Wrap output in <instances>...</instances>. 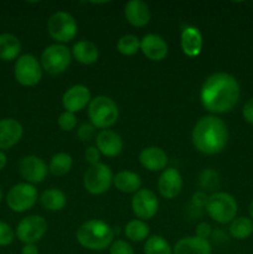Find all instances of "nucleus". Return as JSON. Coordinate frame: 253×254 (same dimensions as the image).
Masks as SVG:
<instances>
[{
  "mask_svg": "<svg viewBox=\"0 0 253 254\" xmlns=\"http://www.w3.org/2000/svg\"><path fill=\"white\" fill-rule=\"evenodd\" d=\"M241 96V87L236 77L226 72L213 73L203 82L200 99L203 108L211 113L232 111Z\"/></svg>",
  "mask_w": 253,
  "mask_h": 254,
  "instance_id": "nucleus-1",
  "label": "nucleus"
},
{
  "mask_svg": "<svg viewBox=\"0 0 253 254\" xmlns=\"http://www.w3.org/2000/svg\"><path fill=\"white\" fill-rule=\"evenodd\" d=\"M228 129L222 119L206 116L198 119L192 130L193 146L205 155L221 153L227 145Z\"/></svg>",
  "mask_w": 253,
  "mask_h": 254,
  "instance_id": "nucleus-2",
  "label": "nucleus"
},
{
  "mask_svg": "<svg viewBox=\"0 0 253 254\" xmlns=\"http://www.w3.org/2000/svg\"><path fill=\"white\" fill-rule=\"evenodd\" d=\"M76 238L83 248L89 251H103L113 243L114 232L104 221L89 220L79 226Z\"/></svg>",
  "mask_w": 253,
  "mask_h": 254,
  "instance_id": "nucleus-3",
  "label": "nucleus"
},
{
  "mask_svg": "<svg viewBox=\"0 0 253 254\" xmlns=\"http://www.w3.org/2000/svg\"><path fill=\"white\" fill-rule=\"evenodd\" d=\"M88 117L96 128L106 129L117 123L119 109L112 98L107 96H97L89 102Z\"/></svg>",
  "mask_w": 253,
  "mask_h": 254,
  "instance_id": "nucleus-4",
  "label": "nucleus"
},
{
  "mask_svg": "<svg viewBox=\"0 0 253 254\" xmlns=\"http://www.w3.org/2000/svg\"><path fill=\"white\" fill-rule=\"evenodd\" d=\"M237 201L227 192L212 193L206 203L208 216L221 225L232 222L237 215Z\"/></svg>",
  "mask_w": 253,
  "mask_h": 254,
  "instance_id": "nucleus-5",
  "label": "nucleus"
},
{
  "mask_svg": "<svg viewBox=\"0 0 253 254\" xmlns=\"http://www.w3.org/2000/svg\"><path fill=\"white\" fill-rule=\"evenodd\" d=\"M47 31L50 36L60 42H69L76 37L78 26L71 14L57 11L50 16L47 21Z\"/></svg>",
  "mask_w": 253,
  "mask_h": 254,
  "instance_id": "nucleus-6",
  "label": "nucleus"
},
{
  "mask_svg": "<svg viewBox=\"0 0 253 254\" xmlns=\"http://www.w3.org/2000/svg\"><path fill=\"white\" fill-rule=\"evenodd\" d=\"M71 51L64 45H50L41 54L42 67L51 74L63 73L71 64Z\"/></svg>",
  "mask_w": 253,
  "mask_h": 254,
  "instance_id": "nucleus-7",
  "label": "nucleus"
},
{
  "mask_svg": "<svg viewBox=\"0 0 253 254\" xmlns=\"http://www.w3.org/2000/svg\"><path fill=\"white\" fill-rule=\"evenodd\" d=\"M113 183V174L106 164L98 163L91 165L84 173L83 186L92 195H102L107 192Z\"/></svg>",
  "mask_w": 253,
  "mask_h": 254,
  "instance_id": "nucleus-8",
  "label": "nucleus"
},
{
  "mask_svg": "<svg viewBox=\"0 0 253 254\" xmlns=\"http://www.w3.org/2000/svg\"><path fill=\"white\" fill-rule=\"evenodd\" d=\"M14 76L17 83H20L21 86H36L41 81L42 77L41 64L34 55H22L15 62Z\"/></svg>",
  "mask_w": 253,
  "mask_h": 254,
  "instance_id": "nucleus-9",
  "label": "nucleus"
},
{
  "mask_svg": "<svg viewBox=\"0 0 253 254\" xmlns=\"http://www.w3.org/2000/svg\"><path fill=\"white\" fill-rule=\"evenodd\" d=\"M37 201V190L34 185L20 183L12 186L6 195V203L14 212H26Z\"/></svg>",
  "mask_w": 253,
  "mask_h": 254,
  "instance_id": "nucleus-10",
  "label": "nucleus"
},
{
  "mask_svg": "<svg viewBox=\"0 0 253 254\" xmlns=\"http://www.w3.org/2000/svg\"><path fill=\"white\" fill-rule=\"evenodd\" d=\"M47 232V222L42 216L31 215L22 218L16 227V236L25 245H35Z\"/></svg>",
  "mask_w": 253,
  "mask_h": 254,
  "instance_id": "nucleus-11",
  "label": "nucleus"
},
{
  "mask_svg": "<svg viewBox=\"0 0 253 254\" xmlns=\"http://www.w3.org/2000/svg\"><path fill=\"white\" fill-rule=\"evenodd\" d=\"M131 208L134 215L141 221L151 220L156 215L159 208V200L153 191L141 189L134 193L131 198Z\"/></svg>",
  "mask_w": 253,
  "mask_h": 254,
  "instance_id": "nucleus-12",
  "label": "nucleus"
},
{
  "mask_svg": "<svg viewBox=\"0 0 253 254\" xmlns=\"http://www.w3.org/2000/svg\"><path fill=\"white\" fill-rule=\"evenodd\" d=\"M20 175L27 184H40L46 179L47 165L41 158L36 155H27L20 160Z\"/></svg>",
  "mask_w": 253,
  "mask_h": 254,
  "instance_id": "nucleus-13",
  "label": "nucleus"
},
{
  "mask_svg": "<svg viewBox=\"0 0 253 254\" xmlns=\"http://www.w3.org/2000/svg\"><path fill=\"white\" fill-rule=\"evenodd\" d=\"M91 102V92L83 84H76L67 89L62 96V104L66 112L76 113L82 111Z\"/></svg>",
  "mask_w": 253,
  "mask_h": 254,
  "instance_id": "nucleus-14",
  "label": "nucleus"
},
{
  "mask_svg": "<svg viewBox=\"0 0 253 254\" xmlns=\"http://www.w3.org/2000/svg\"><path fill=\"white\" fill-rule=\"evenodd\" d=\"M183 176L176 169L168 168L161 173L158 180V190L164 198H175L183 189Z\"/></svg>",
  "mask_w": 253,
  "mask_h": 254,
  "instance_id": "nucleus-15",
  "label": "nucleus"
},
{
  "mask_svg": "<svg viewBox=\"0 0 253 254\" xmlns=\"http://www.w3.org/2000/svg\"><path fill=\"white\" fill-rule=\"evenodd\" d=\"M24 129L20 122L12 118L0 119V149L6 150L16 145L21 139Z\"/></svg>",
  "mask_w": 253,
  "mask_h": 254,
  "instance_id": "nucleus-16",
  "label": "nucleus"
},
{
  "mask_svg": "<svg viewBox=\"0 0 253 254\" xmlns=\"http://www.w3.org/2000/svg\"><path fill=\"white\" fill-rule=\"evenodd\" d=\"M140 50L151 61H161L168 55V44L156 34H148L140 40Z\"/></svg>",
  "mask_w": 253,
  "mask_h": 254,
  "instance_id": "nucleus-17",
  "label": "nucleus"
},
{
  "mask_svg": "<svg viewBox=\"0 0 253 254\" xmlns=\"http://www.w3.org/2000/svg\"><path fill=\"white\" fill-rule=\"evenodd\" d=\"M96 144L99 153L109 156V158L118 156L123 150V140H122L121 135L117 134L116 131L108 130V129L97 134Z\"/></svg>",
  "mask_w": 253,
  "mask_h": 254,
  "instance_id": "nucleus-18",
  "label": "nucleus"
},
{
  "mask_svg": "<svg viewBox=\"0 0 253 254\" xmlns=\"http://www.w3.org/2000/svg\"><path fill=\"white\" fill-rule=\"evenodd\" d=\"M126 19L131 26L143 27L150 21V10L141 0H130L124 6Z\"/></svg>",
  "mask_w": 253,
  "mask_h": 254,
  "instance_id": "nucleus-19",
  "label": "nucleus"
},
{
  "mask_svg": "<svg viewBox=\"0 0 253 254\" xmlns=\"http://www.w3.org/2000/svg\"><path fill=\"white\" fill-rule=\"evenodd\" d=\"M139 161L146 170L154 171V173L164 171L168 164V155L159 146H149V148L143 149L139 154Z\"/></svg>",
  "mask_w": 253,
  "mask_h": 254,
  "instance_id": "nucleus-20",
  "label": "nucleus"
},
{
  "mask_svg": "<svg viewBox=\"0 0 253 254\" xmlns=\"http://www.w3.org/2000/svg\"><path fill=\"white\" fill-rule=\"evenodd\" d=\"M212 248L207 240L193 236L178 241L174 247L173 254H211Z\"/></svg>",
  "mask_w": 253,
  "mask_h": 254,
  "instance_id": "nucleus-21",
  "label": "nucleus"
},
{
  "mask_svg": "<svg viewBox=\"0 0 253 254\" xmlns=\"http://www.w3.org/2000/svg\"><path fill=\"white\" fill-rule=\"evenodd\" d=\"M203 40L200 30L195 26H186L181 32V49L189 57H196L202 50Z\"/></svg>",
  "mask_w": 253,
  "mask_h": 254,
  "instance_id": "nucleus-22",
  "label": "nucleus"
},
{
  "mask_svg": "<svg viewBox=\"0 0 253 254\" xmlns=\"http://www.w3.org/2000/svg\"><path fill=\"white\" fill-rule=\"evenodd\" d=\"M72 55L82 64H92L97 62L99 56L98 47L88 40H81L72 47Z\"/></svg>",
  "mask_w": 253,
  "mask_h": 254,
  "instance_id": "nucleus-23",
  "label": "nucleus"
},
{
  "mask_svg": "<svg viewBox=\"0 0 253 254\" xmlns=\"http://www.w3.org/2000/svg\"><path fill=\"white\" fill-rule=\"evenodd\" d=\"M113 184L121 192L135 193L140 190L141 179L133 171L123 170L113 176Z\"/></svg>",
  "mask_w": 253,
  "mask_h": 254,
  "instance_id": "nucleus-24",
  "label": "nucleus"
},
{
  "mask_svg": "<svg viewBox=\"0 0 253 254\" xmlns=\"http://www.w3.org/2000/svg\"><path fill=\"white\" fill-rule=\"evenodd\" d=\"M20 52H21V42L15 35H0V60L12 61V60L17 59Z\"/></svg>",
  "mask_w": 253,
  "mask_h": 254,
  "instance_id": "nucleus-25",
  "label": "nucleus"
},
{
  "mask_svg": "<svg viewBox=\"0 0 253 254\" xmlns=\"http://www.w3.org/2000/svg\"><path fill=\"white\" fill-rule=\"evenodd\" d=\"M40 202H41L42 207L55 212V211H61L66 206L67 198L63 191L59 190V189H49L42 192Z\"/></svg>",
  "mask_w": 253,
  "mask_h": 254,
  "instance_id": "nucleus-26",
  "label": "nucleus"
},
{
  "mask_svg": "<svg viewBox=\"0 0 253 254\" xmlns=\"http://www.w3.org/2000/svg\"><path fill=\"white\" fill-rule=\"evenodd\" d=\"M72 156L67 153H57L50 160L49 170L55 176H63L72 169Z\"/></svg>",
  "mask_w": 253,
  "mask_h": 254,
  "instance_id": "nucleus-27",
  "label": "nucleus"
},
{
  "mask_svg": "<svg viewBox=\"0 0 253 254\" xmlns=\"http://www.w3.org/2000/svg\"><path fill=\"white\" fill-rule=\"evenodd\" d=\"M230 233L236 240H246L253 235V221L247 217H238L231 222Z\"/></svg>",
  "mask_w": 253,
  "mask_h": 254,
  "instance_id": "nucleus-28",
  "label": "nucleus"
},
{
  "mask_svg": "<svg viewBox=\"0 0 253 254\" xmlns=\"http://www.w3.org/2000/svg\"><path fill=\"white\" fill-rule=\"evenodd\" d=\"M126 236L133 242H141L149 236V226L141 220H131L126 226Z\"/></svg>",
  "mask_w": 253,
  "mask_h": 254,
  "instance_id": "nucleus-29",
  "label": "nucleus"
},
{
  "mask_svg": "<svg viewBox=\"0 0 253 254\" xmlns=\"http://www.w3.org/2000/svg\"><path fill=\"white\" fill-rule=\"evenodd\" d=\"M144 254H173L170 245L161 236H151L144 245Z\"/></svg>",
  "mask_w": 253,
  "mask_h": 254,
  "instance_id": "nucleus-30",
  "label": "nucleus"
},
{
  "mask_svg": "<svg viewBox=\"0 0 253 254\" xmlns=\"http://www.w3.org/2000/svg\"><path fill=\"white\" fill-rule=\"evenodd\" d=\"M117 50L124 56H133L140 50V41L134 35H124L118 40Z\"/></svg>",
  "mask_w": 253,
  "mask_h": 254,
  "instance_id": "nucleus-31",
  "label": "nucleus"
},
{
  "mask_svg": "<svg viewBox=\"0 0 253 254\" xmlns=\"http://www.w3.org/2000/svg\"><path fill=\"white\" fill-rule=\"evenodd\" d=\"M198 183H200L201 188L205 189V190L213 191L220 186V176L215 170L207 169V170H203L200 174Z\"/></svg>",
  "mask_w": 253,
  "mask_h": 254,
  "instance_id": "nucleus-32",
  "label": "nucleus"
},
{
  "mask_svg": "<svg viewBox=\"0 0 253 254\" xmlns=\"http://www.w3.org/2000/svg\"><path fill=\"white\" fill-rule=\"evenodd\" d=\"M57 123H59V127L64 131H71L72 129H74L77 124V118L74 116V113H71V112H62L60 114L59 119H57Z\"/></svg>",
  "mask_w": 253,
  "mask_h": 254,
  "instance_id": "nucleus-33",
  "label": "nucleus"
},
{
  "mask_svg": "<svg viewBox=\"0 0 253 254\" xmlns=\"http://www.w3.org/2000/svg\"><path fill=\"white\" fill-rule=\"evenodd\" d=\"M14 231L4 221H0V247H6L14 241Z\"/></svg>",
  "mask_w": 253,
  "mask_h": 254,
  "instance_id": "nucleus-34",
  "label": "nucleus"
},
{
  "mask_svg": "<svg viewBox=\"0 0 253 254\" xmlns=\"http://www.w3.org/2000/svg\"><path fill=\"white\" fill-rule=\"evenodd\" d=\"M109 254H135L133 247L126 241L118 240L113 242L109 248Z\"/></svg>",
  "mask_w": 253,
  "mask_h": 254,
  "instance_id": "nucleus-35",
  "label": "nucleus"
},
{
  "mask_svg": "<svg viewBox=\"0 0 253 254\" xmlns=\"http://www.w3.org/2000/svg\"><path fill=\"white\" fill-rule=\"evenodd\" d=\"M94 129H96V127H94L93 124L84 123L78 128L77 135H78V138L81 139V140H89V139L93 138Z\"/></svg>",
  "mask_w": 253,
  "mask_h": 254,
  "instance_id": "nucleus-36",
  "label": "nucleus"
},
{
  "mask_svg": "<svg viewBox=\"0 0 253 254\" xmlns=\"http://www.w3.org/2000/svg\"><path fill=\"white\" fill-rule=\"evenodd\" d=\"M99 156H101V153H99L98 149L94 148V146H89V148L84 151V159H86V161L89 165H96V164H98Z\"/></svg>",
  "mask_w": 253,
  "mask_h": 254,
  "instance_id": "nucleus-37",
  "label": "nucleus"
},
{
  "mask_svg": "<svg viewBox=\"0 0 253 254\" xmlns=\"http://www.w3.org/2000/svg\"><path fill=\"white\" fill-rule=\"evenodd\" d=\"M242 116L247 123L253 126V98H251L250 101L246 102V104L243 106L242 109Z\"/></svg>",
  "mask_w": 253,
  "mask_h": 254,
  "instance_id": "nucleus-38",
  "label": "nucleus"
},
{
  "mask_svg": "<svg viewBox=\"0 0 253 254\" xmlns=\"http://www.w3.org/2000/svg\"><path fill=\"white\" fill-rule=\"evenodd\" d=\"M211 232H212V228H211V226L206 222L200 223V225H197V227H196V236L200 238H203V240H207L211 236Z\"/></svg>",
  "mask_w": 253,
  "mask_h": 254,
  "instance_id": "nucleus-39",
  "label": "nucleus"
},
{
  "mask_svg": "<svg viewBox=\"0 0 253 254\" xmlns=\"http://www.w3.org/2000/svg\"><path fill=\"white\" fill-rule=\"evenodd\" d=\"M208 197L203 192L198 191V192L193 193L192 196V203L196 206V207H202V206H206L207 203Z\"/></svg>",
  "mask_w": 253,
  "mask_h": 254,
  "instance_id": "nucleus-40",
  "label": "nucleus"
},
{
  "mask_svg": "<svg viewBox=\"0 0 253 254\" xmlns=\"http://www.w3.org/2000/svg\"><path fill=\"white\" fill-rule=\"evenodd\" d=\"M21 254H39V248L35 245H25L21 250Z\"/></svg>",
  "mask_w": 253,
  "mask_h": 254,
  "instance_id": "nucleus-41",
  "label": "nucleus"
},
{
  "mask_svg": "<svg viewBox=\"0 0 253 254\" xmlns=\"http://www.w3.org/2000/svg\"><path fill=\"white\" fill-rule=\"evenodd\" d=\"M6 163H7L6 155H5L4 151L0 150V171H1L5 166H6Z\"/></svg>",
  "mask_w": 253,
  "mask_h": 254,
  "instance_id": "nucleus-42",
  "label": "nucleus"
},
{
  "mask_svg": "<svg viewBox=\"0 0 253 254\" xmlns=\"http://www.w3.org/2000/svg\"><path fill=\"white\" fill-rule=\"evenodd\" d=\"M250 215H251V217L253 218V201L251 202V205H250Z\"/></svg>",
  "mask_w": 253,
  "mask_h": 254,
  "instance_id": "nucleus-43",
  "label": "nucleus"
},
{
  "mask_svg": "<svg viewBox=\"0 0 253 254\" xmlns=\"http://www.w3.org/2000/svg\"><path fill=\"white\" fill-rule=\"evenodd\" d=\"M1 198H2V190L1 188H0V201H1Z\"/></svg>",
  "mask_w": 253,
  "mask_h": 254,
  "instance_id": "nucleus-44",
  "label": "nucleus"
}]
</instances>
